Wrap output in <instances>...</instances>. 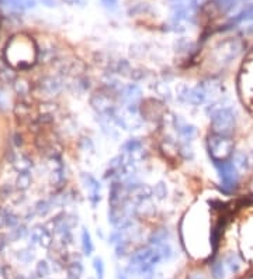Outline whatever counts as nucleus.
<instances>
[{
  "label": "nucleus",
  "mask_w": 253,
  "mask_h": 279,
  "mask_svg": "<svg viewBox=\"0 0 253 279\" xmlns=\"http://www.w3.org/2000/svg\"><path fill=\"white\" fill-rule=\"evenodd\" d=\"M215 168L218 171V175L223 183V188L225 190H234L239 181V174H238V168L234 162L229 161H223V162H214Z\"/></svg>",
  "instance_id": "20e7f679"
},
{
  "label": "nucleus",
  "mask_w": 253,
  "mask_h": 279,
  "mask_svg": "<svg viewBox=\"0 0 253 279\" xmlns=\"http://www.w3.org/2000/svg\"><path fill=\"white\" fill-rule=\"evenodd\" d=\"M235 115L229 107H219L211 115V127L214 133L229 137L235 128Z\"/></svg>",
  "instance_id": "7ed1b4c3"
},
{
  "label": "nucleus",
  "mask_w": 253,
  "mask_h": 279,
  "mask_svg": "<svg viewBox=\"0 0 253 279\" xmlns=\"http://www.w3.org/2000/svg\"><path fill=\"white\" fill-rule=\"evenodd\" d=\"M139 150H141V143H139L138 140H128L125 144L122 146V152L126 154V155H131V157H133V154H135Z\"/></svg>",
  "instance_id": "f8f14e48"
},
{
  "label": "nucleus",
  "mask_w": 253,
  "mask_h": 279,
  "mask_svg": "<svg viewBox=\"0 0 253 279\" xmlns=\"http://www.w3.org/2000/svg\"><path fill=\"white\" fill-rule=\"evenodd\" d=\"M245 31H246V34H253V24L249 25Z\"/></svg>",
  "instance_id": "5701e85b"
},
{
  "label": "nucleus",
  "mask_w": 253,
  "mask_h": 279,
  "mask_svg": "<svg viewBox=\"0 0 253 279\" xmlns=\"http://www.w3.org/2000/svg\"><path fill=\"white\" fill-rule=\"evenodd\" d=\"M102 3L106 9H110V10H115L118 6V0H102Z\"/></svg>",
  "instance_id": "6ab92c4d"
},
{
  "label": "nucleus",
  "mask_w": 253,
  "mask_h": 279,
  "mask_svg": "<svg viewBox=\"0 0 253 279\" xmlns=\"http://www.w3.org/2000/svg\"><path fill=\"white\" fill-rule=\"evenodd\" d=\"M153 193H155V196H157L159 199L165 198V196H166V188H165V185H163V183L156 185V188L153 189Z\"/></svg>",
  "instance_id": "a211bd4d"
},
{
  "label": "nucleus",
  "mask_w": 253,
  "mask_h": 279,
  "mask_svg": "<svg viewBox=\"0 0 253 279\" xmlns=\"http://www.w3.org/2000/svg\"><path fill=\"white\" fill-rule=\"evenodd\" d=\"M38 273H40V276L48 275V265H47V262H40L38 264Z\"/></svg>",
  "instance_id": "aec40b11"
},
{
  "label": "nucleus",
  "mask_w": 253,
  "mask_h": 279,
  "mask_svg": "<svg viewBox=\"0 0 253 279\" xmlns=\"http://www.w3.org/2000/svg\"><path fill=\"white\" fill-rule=\"evenodd\" d=\"M28 185H30V176L27 175V174L20 175V178H18V188L24 189V188H27Z\"/></svg>",
  "instance_id": "f3484780"
},
{
  "label": "nucleus",
  "mask_w": 253,
  "mask_h": 279,
  "mask_svg": "<svg viewBox=\"0 0 253 279\" xmlns=\"http://www.w3.org/2000/svg\"><path fill=\"white\" fill-rule=\"evenodd\" d=\"M5 5L16 10H27L36 6V0H5Z\"/></svg>",
  "instance_id": "6e6552de"
},
{
  "label": "nucleus",
  "mask_w": 253,
  "mask_h": 279,
  "mask_svg": "<svg viewBox=\"0 0 253 279\" xmlns=\"http://www.w3.org/2000/svg\"><path fill=\"white\" fill-rule=\"evenodd\" d=\"M84 183H86V188L89 189V201L93 206H96L97 203L102 199V194H100V183L97 182L96 179L91 175H83Z\"/></svg>",
  "instance_id": "423d86ee"
},
{
  "label": "nucleus",
  "mask_w": 253,
  "mask_h": 279,
  "mask_svg": "<svg viewBox=\"0 0 253 279\" xmlns=\"http://www.w3.org/2000/svg\"><path fill=\"white\" fill-rule=\"evenodd\" d=\"M187 279H205V278L203 276V275H201V273L193 272L192 275H188V278H187Z\"/></svg>",
  "instance_id": "412c9836"
},
{
  "label": "nucleus",
  "mask_w": 253,
  "mask_h": 279,
  "mask_svg": "<svg viewBox=\"0 0 253 279\" xmlns=\"http://www.w3.org/2000/svg\"><path fill=\"white\" fill-rule=\"evenodd\" d=\"M253 20V3L246 5L242 9L241 12H238L232 18L234 24H241V23H246V21H252Z\"/></svg>",
  "instance_id": "0eeeda50"
},
{
  "label": "nucleus",
  "mask_w": 253,
  "mask_h": 279,
  "mask_svg": "<svg viewBox=\"0 0 253 279\" xmlns=\"http://www.w3.org/2000/svg\"><path fill=\"white\" fill-rule=\"evenodd\" d=\"M68 2H69V3H76V5H78V3H83L84 0H68Z\"/></svg>",
  "instance_id": "b1692460"
},
{
  "label": "nucleus",
  "mask_w": 253,
  "mask_h": 279,
  "mask_svg": "<svg viewBox=\"0 0 253 279\" xmlns=\"http://www.w3.org/2000/svg\"><path fill=\"white\" fill-rule=\"evenodd\" d=\"M211 273L214 279H224L225 278V265L223 261H215L211 265Z\"/></svg>",
  "instance_id": "2eb2a0df"
},
{
  "label": "nucleus",
  "mask_w": 253,
  "mask_h": 279,
  "mask_svg": "<svg viewBox=\"0 0 253 279\" xmlns=\"http://www.w3.org/2000/svg\"><path fill=\"white\" fill-rule=\"evenodd\" d=\"M82 247H83V253L86 255H91L93 253V241H91L90 233L87 231V229H83L82 230Z\"/></svg>",
  "instance_id": "9d476101"
},
{
  "label": "nucleus",
  "mask_w": 253,
  "mask_h": 279,
  "mask_svg": "<svg viewBox=\"0 0 253 279\" xmlns=\"http://www.w3.org/2000/svg\"><path fill=\"white\" fill-rule=\"evenodd\" d=\"M208 152L211 159L214 162H223L228 161V158L234 154V143L229 137L219 135V134H211L208 137Z\"/></svg>",
  "instance_id": "f03ea898"
},
{
  "label": "nucleus",
  "mask_w": 253,
  "mask_h": 279,
  "mask_svg": "<svg viewBox=\"0 0 253 279\" xmlns=\"http://www.w3.org/2000/svg\"><path fill=\"white\" fill-rule=\"evenodd\" d=\"M124 99H125L128 103H135V100H138L141 96V89L137 85H128L124 89Z\"/></svg>",
  "instance_id": "1a4fd4ad"
},
{
  "label": "nucleus",
  "mask_w": 253,
  "mask_h": 279,
  "mask_svg": "<svg viewBox=\"0 0 253 279\" xmlns=\"http://www.w3.org/2000/svg\"><path fill=\"white\" fill-rule=\"evenodd\" d=\"M162 260H165L162 249L149 244L146 247H141L137 249L131 255L130 264L135 267L144 268V269H153Z\"/></svg>",
  "instance_id": "f257e3e1"
},
{
  "label": "nucleus",
  "mask_w": 253,
  "mask_h": 279,
  "mask_svg": "<svg viewBox=\"0 0 253 279\" xmlns=\"http://www.w3.org/2000/svg\"><path fill=\"white\" fill-rule=\"evenodd\" d=\"M42 3H44V5H47V6H49V7L56 6V0H42Z\"/></svg>",
  "instance_id": "4be33fe9"
},
{
  "label": "nucleus",
  "mask_w": 253,
  "mask_h": 279,
  "mask_svg": "<svg viewBox=\"0 0 253 279\" xmlns=\"http://www.w3.org/2000/svg\"><path fill=\"white\" fill-rule=\"evenodd\" d=\"M179 97H180L183 102H186V103L200 106V104H203L205 100H207L208 92H207V89H205L203 85L197 86V88H187V86H183L180 93H179Z\"/></svg>",
  "instance_id": "39448f33"
},
{
  "label": "nucleus",
  "mask_w": 253,
  "mask_h": 279,
  "mask_svg": "<svg viewBox=\"0 0 253 279\" xmlns=\"http://www.w3.org/2000/svg\"><path fill=\"white\" fill-rule=\"evenodd\" d=\"M93 267H94V271H96L97 279H104V264H103L102 258H94L93 260Z\"/></svg>",
  "instance_id": "dca6fc26"
},
{
  "label": "nucleus",
  "mask_w": 253,
  "mask_h": 279,
  "mask_svg": "<svg viewBox=\"0 0 253 279\" xmlns=\"http://www.w3.org/2000/svg\"><path fill=\"white\" fill-rule=\"evenodd\" d=\"M168 243V233L165 230H159L156 233H153L149 238V244L155 245V247H161L163 244Z\"/></svg>",
  "instance_id": "9b49d317"
},
{
  "label": "nucleus",
  "mask_w": 253,
  "mask_h": 279,
  "mask_svg": "<svg viewBox=\"0 0 253 279\" xmlns=\"http://www.w3.org/2000/svg\"><path fill=\"white\" fill-rule=\"evenodd\" d=\"M212 2L215 3V6L221 12H229V10H232L235 6H238V3L241 0H212Z\"/></svg>",
  "instance_id": "ddd939ff"
},
{
  "label": "nucleus",
  "mask_w": 253,
  "mask_h": 279,
  "mask_svg": "<svg viewBox=\"0 0 253 279\" xmlns=\"http://www.w3.org/2000/svg\"><path fill=\"white\" fill-rule=\"evenodd\" d=\"M176 130H179V133L183 138L186 140H192L194 137V134H196V128L193 126H190V124H184V123H181V124H177V128Z\"/></svg>",
  "instance_id": "4468645a"
}]
</instances>
